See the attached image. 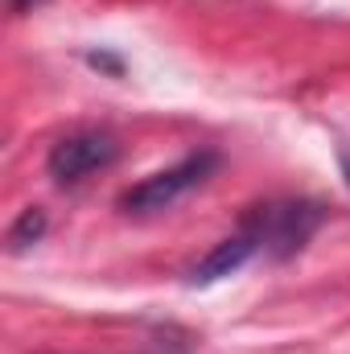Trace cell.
<instances>
[{"label":"cell","instance_id":"6da1fadb","mask_svg":"<svg viewBox=\"0 0 350 354\" xmlns=\"http://www.w3.org/2000/svg\"><path fill=\"white\" fill-rule=\"evenodd\" d=\"M330 210L313 198H268L243 210L239 231L256 243V252L268 260H293L309 248V239L322 231Z\"/></svg>","mask_w":350,"mask_h":354},{"label":"cell","instance_id":"7a4b0ae2","mask_svg":"<svg viewBox=\"0 0 350 354\" xmlns=\"http://www.w3.org/2000/svg\"><path fill=\"white\" fill-rule=\"evenodd\" d=\"M219 169V153L214 149H198L190 157H181L169 169H157L145 181H136L132 189L120 194V210L124 214H157V210H169L177 206L185 194H194L198 185H206Z\"/></svg>","mask_w":350,"mask_h":354},{"label":"cell","instance_id":"3957f363","mask_svg":"<svg viewBox=\"0 0 350 354\" xmlns=\"http://www.w3.org/2000/svg\"><path fill=\"white\" fill-rule=\"evenodd\" d=\"M120 161V140L107 128H79L66 132L62 140H54L50 157H46V174L58 185H79L99 169H111Z\"/></svg>","mask_w":350,"mask_h":354},{"label":"cell","instance_id":"277c9868","mask_svg":"<svg viewBox=\"0 0 350 354\" xmlns=\"http://www.w3.org/2000/svg\"><path fill=\"white\" fill-rule=\"evenodd\" d=\"M252 256H260V252H256V243H252L243 231H235V235H227L223 243H214L198 264L185 272V284H190V288H210V284H219V280L235 276V272L248 264Z\"/></svg>","mask_w":350,"mask_h":354},{"label":"cell","instance_id":"5b68a950","mask_svg":"<svg viewBox=\"0 0 350 354\" xmlns=\"http://www.w3.org/2000/svg\"><path fill=\"white\" fill-rule=\"evenodd\" d=\"M46 227H50V218H46V210H42V206H25V210L17 214V223L8 227V235H4V243H8V252L17 256V252H25V248H33V243H42V235H46Z\"/></svg>","mask_w":350,"mask_h":354},{"label":"cell","instance_id":"8992f818","mask_svg":"<svg viewBox=\"0 0 350 354\" xmlns=\"http://www.w3.org/2000/svg\"><path fill=\"white\" fill-rule=\"evenodd\" d=\"M83 62H87L91 71H99V75L124 79V58H120V54H111V50H87V54H83Z\"/></svg>","mask_w":350,"mask_h":354},{"label":"cell","instance_id":"52a82bcc","mask_svg":"<svg viewBox=\"0 0 350 354\" xmlns=\"http://www.w3.org/2000/svg\"><path fill=\"white\" fill-rule=\"evenodd\" d=\"M37 4H46V0H8V8H12V12H33Z\"/></svg>","mask_w":350,"mask_h":354},{"label":"cell","instance_id":"ba28073f","mask_svg":"<svg viewBox=\"0 0 350 354\" xmlns=\"http://www.w3.org/2000/svg\"><path fill=\"white\" fill-rule=\"evenodd\" d=\"M338 165L347 174V185H350V145H338Z\"/></svg>","mask_w":350,"mask_h":354}]
</instances>
